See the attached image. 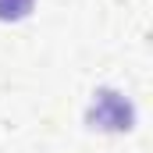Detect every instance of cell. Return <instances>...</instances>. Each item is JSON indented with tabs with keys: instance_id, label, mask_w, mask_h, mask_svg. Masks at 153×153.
<instances>
[{
	"instance_id": "1",
	"label": "cell",
	"mask_w": 153,
	"mask_h": 153,
	"mask_svg": "<svg viewBox=\"0 0 153 153\" xmlns=\"http://www.w3.org/2000/svg\"><path fill=\"white\" fill-rule=\"evenodd\" d=\"M85 121L96 132H132L135 128V107L114 89H100L89 103Z\"/></svg>"
},
{
	"instance_id": "2",
	"label": "cell",
	"mask_w": 153,
	"mask_h": 153,
	"mask_svg": "<svg viewBox=\"0 0 153 153\" xmlns=\"http://www.w3.org/2000/svg\"><path fill=\"white\" fill-rule=\"evenodd\" d=\"M36 0H0V22H22L29 18Z\"/></svg>"
}]
</instances>
